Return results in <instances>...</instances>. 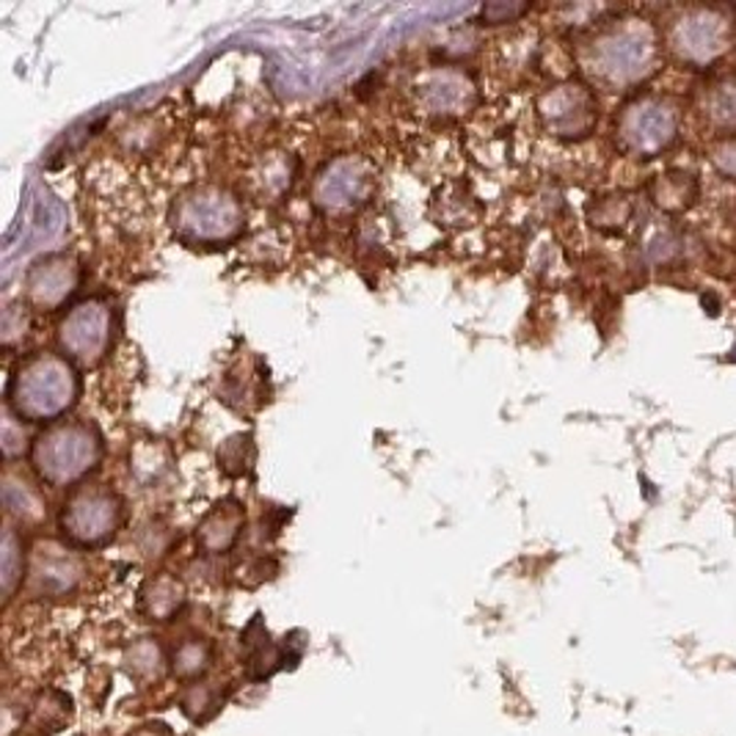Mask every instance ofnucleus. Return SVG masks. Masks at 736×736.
<instances>
[{"label": "nucleus", "mask_w": 736, "mask_h": 736, "mask_svg": "<svg viewBox=\"0 0 736 736\" xmlns=\"http://www.w3.org/2000/svg\"><path fill=\"white\" fill-rule=\"evenodd\" d=\"M527 12V7H513V3H491L483 9V20L489 23H511V20L522 17Z\"/></svg>", "instance_id": "26"}, {"label": "nucleus", "mask_w": 736, "mask_h": 736, "mask_svg": "<svg viewBox=\"0 0 736 736\" xmlns=\"http://www.w3.org/2000/svg\"><path fill=\"white\" fill-rule=\"evenodd\" d=\"M257 185H259V194L262 196H282L284 190L290 188V183H293V163H290V157H282V155H273L268 157V161L259 166L257 172Z\"/></svg>", "instance_id": "17"}, {"label": "nucleus", "mask_w": 736, "mask_h": 736, "mask_svg": "<svg viewBox=\"0 0 736 736\" xmlns=\"http://www.w3.org/2000/svg\"><path fill=\"white\" fill-rule=\"evenodd\" d=\"M61 357L75 367H97L114 342V306L105 299H83L72 306L56 328Z\"/></svg>", "instance_id": "5"}, {"label": "nucleus", "mask_w": 736, "mask_h": 736, "mask_svg": "<svg viewBox=\"0 0 736 736\" xmlns=\"http://www.w3.org/2000/svg\"><path fill=\"white\" fill-rule=\"evenodd\" d=\"M243 518H246V513H243L241 502L235 500L221 502L219 507H213V511L205 516L202 527H199V544H202L208 552H224V549H230L232 544H235L237 533H241L243 527Z\"/></svg>", "instance_id": "13"}, {"label": "nucleus", "mask_w": 736, "mask_h": 736, "mask_svg": "<svg viewBox=\"0 0 736 736\" xmlns=\"http://www.w3.org/2000/svg\"><path fill=\"white\" fill-rule=\"evenodd\" d=\"M205 659H208V649H205V645L196 643L183 645V651L177 654L179 674H196V670H202Z\"/></svg>", "instance_id": "24"}, {"label": "nucleus", "mask_w": 736, "mask_h": 736, "mask_svg": "<svg viewBox=\"0 0 736 736\" xmlns=\"http://www.w3.org/2000/svg\"><path fill=\"white\" fill-rule=\"evenodd\" d=\"M375 168L362 155H340L328 161L312 183V205L326 215H346L370 202Z\"/></svg>", "instance_id": "7"}, {"label": "nucleus", "mask_w": 736, "mask_h": 736, "mask_svg": "<svg viewBox=\"0 0 736 736\" xmlns=\"http://www.w3.org/2000/svg\"><path fill=\"white\" fill-rule=\"evenodd\" d=\"M731 42V20L720 9L692 7L679 14L670 28V45L685 61L712 63L728 50Z\"/></svg>", "instance_id": "9"}, {"label": "nucleus", "mask_w": 736, "mask_h": 736, "mask_svg": "<svg viewBox=\"0 0 736 736\" xmlns=\"http://www.w3.org/2000/svg\"><path fill=\"white\" fill-rule=\"evenodd\" d=\"M698 183L692 174L685 172H667L654 183V202L659 205L665 213H681L696 202Z\"/></svg>", "instance_id": "15"}, {"label": "nucleus", "mask_w": 736, "mask_h": 736, "mask_svg": "<svg viewBox=\"0 0 736 736\" xmlns=\"http://www.w3.org/2000/svg\"><path fill=\"white\" fill-rule=\"evenodd\" d=\"M709 161L714 163L717 172H723L725 177L736 179V139H717L709 147Z\"/></svg>", "instance_id": "22"}, {"label": "nucleus", "mask_w": 736, "mask_h": 736, "mask_svg": "<svg viewBox=\"0 0 736 736\" xmlns=\"http://www.w3.org/2000/svg\"><path fill=\"white\" fill-rule=\"evenodd\" d=\"M103 460V436L83 420H63L45 428L31 444L36 478L52 489L81 483Z\"/></svg>", "instance_id": "2"}, {"label": "nucleus", "mask_w": 736, "mask_h": 736, "mask_svg": "<svg viewBox=\"0 0 736 736\" xmlns=\"http://www.w3.org/2000/svg\"><path fill=\"white\" fill-rule=\"evenodd\" d=\"M679 136V110L665 97H640L623 108L618 139L629 155L656 157Z\"/></svg>", "instance_id": "8"}, {"label": "nucleus", "mask_w": 736, "mask_h": 736, "mask_svg": "<svg viewBox=\"0 0 736 736\" xmlns=\"http://www.w3.org/2000/svg\"><path fill=\"white\" fill-rule=\"evenodd\" d=\"M629 213H632V205L621 196H610L605 202H598V208H593V224L601 226V230H621L623 224L629 221Z\"/></svg>", "instance_id": "19"}, {"label": "nucleus", "mask_w": 736, "mask_h": 736, "mask_svg": "<svg viewBox=\"0 0 736 736\" xmlns=\"http://www.w3.org/2000/svg\"><path fill=\"white\" fill-rule=\"evenodd\" d=\"M591 70L610 86H629L654 70L656 36L643 20L616 23L593 39L587 52Z\"/></svg>", "instance_id": "4"}, {"label": "nucleus", "mask_w": 736, "mask_h": 736, "mask_svg": "<svg viewBox=\"0 0 736 736\" xmlns=\"http://www.w3.org/2000/svg\"><path fill=\"white\" fill-rule=\"evenodd\" d=\"M179 601H183V587H179L174 580H168V576L155 580L150 585V591H147V605H150V612L157 618V621L172 616V612L179 607Z\"/></svg>", "instance_id": "18"}, {"label": "nucleus", "mask_w": 736, "mask_h": 736, "mask_svg": "<svg viewBox=\"0 0 736 736\" xmlns=\"http://www.w3.org/2000/svg\"><path fill=\"white\" fill-rule=\"evenodd\" d=\"M61 533L75 547H103L121 524V500L105 486H78L61 511Z\"/></svg>", "instance_id": "6"}, {"label": "nucleus", "mask_w": 736, "mask_h": 736, "mask_svg": "<svg viewBox=\"0 0 736 736\" xmlns=\"http://www.w3.org/2000/svg\"><path fill=\"white\" fill-rule=\"evenodd\" d=\"M246 210L241 199L219 185H202L185 194L174 205L172 224L183 243L196 246H219L235 241L243 232Z\"/></svg>", "instance_id": "3"}, {"label": "nucleus", "mask_w": 736, "mask_h": 736, "mask_svg": "<svg viewBox=\"0 0 736 736\" xmlns=\"http://www.w3.org/2000/svg\"><path fill=\"white\" fill-rule=\"evenodd\" d=\"M706 114L717 127L736 130V78H725L709 92Z\"/></svg>", "instance_id": "16"}, {"label": "nucleus", "mask_w": 736, "mask_h": 736, "mask_svg": "<svg viewBox=\"0 0 736 736\" xmlns=\"http://www.w3.org/2000/svg\"><path fill=\"white\" fill-rule=\"evenodd\" d=\"M20 574H23V552H20L17 535L9 529L7 538H3V593L7 596H12Z\"/></svg>", "instance_id": "20"}, {"label": "nucleus", "mask_w": 736, "mask_h": 736, "mask_svg": "<svg viewBox=\"0 0 736 736\" xmlns=\"http://www.w3.org/2000/svg\"><path fill=\"white\" fill-rule=\"evenodd\" d=\"M3 494L20 496V505H23V511H20V518H39L42 516L39 496H36V491L31 489L28 483H17V480L7 478V489H3Z\"/></svg>", "instance_id": "23"}, {"label": "nucleus", "mask_w": 736, "mask_h": 736, "mask_svg": "<svg viewBox=\"0 0 736 736\" xmlns=\"http://www.w3.org/2000/svg\"><path fill=\"white\" fill-rule=\"evenodd\" d=\"M676 254H679V241H676L674 235H667V232H662V235H656L654 241L649 243L651 262H667V259H674Z\"/></svg>", "instance_id": "25"}, {"label": "nucleus", "mask_w": 736, "mask_h": 736, "mask_svg": "<svg viewBox=\"0 0 736 736\" xmlns=\"http://www.w3.org/2000/svg\"><path fill=\"white\" fill-rule=\"evenodd\" d=\"M81 284V265L67 254H50L25 273V299L34 309L52 312L70 301Z\"/></svg>", "instance_id": "11"}, {"label": "nucleus", "mask_w": 736, "mask_h": 736, "mask_svg": "<svg viewBox=\"0 0 736 736\" xmlns=\"http://www.w3.org/2000/svg\"><path fill=\"white\" fill-rule=\"evenodd\" d=\"M78 576H81V565H78V560L70 558V554L52 552L50 549V552H45V558L36 560L34 580L36 585L45 587L47 593L70 591V587L78 582Z\"/></svg>", "instance_id": "14"}, {"label": "nucleus", "mask_w": 736, "mask_h": 736, "mask_svg": "<svg viewBox=\"0 0 736 736\" xmlns=\"http://www.w3.org/2000/svg\"><path fill=\"white\" fill-rule=\"evenodd\" d=\"M252 458V447H248V439L235 436L219 449V464L224 466L230 475H241L246 469V460Z\"/></svg>", "instance_id": "21"}, {"label": "nucleus", "mask_w": 736, "mask_h": 736, "mask_svg": "<svg viewBox=\"0 0 736 736\" xmlns=\"http://www.w3.org/2000/svg\"><path fill=\"white\" fill-rule=\"evenodd\" d=\"M81 378L70 359L58 353H34L14 367L9 378V409L20 422L56 425L67 411L75 409Z\"/></svg>", "instance_id": "1"}, {"label": "nucleus", "mask_w": 736, "mask_h": 736, "mask_svg": "<svg viewBox=\"0 0 736 736\" xmlns=\"http://www.w3.org/2000/svg\"><path fill=\"white\" fill-rule=\"evenodd\" d=\"M417 103L425 114L433 116L464 114L475 103V83L464 72L436 67V70L422 72L417 81Z\"/></svg>", "instance_id": "12"}, {"label": "nucleus", "mask_w": 736, "mask_h": 736, "mask_svg": "<svg viewBox=\"0 0 736 736\" xmlns=\"http://www.w3.org/2000/svg\"><path fill=\"white\" fill-rule=\"evenodd\" d=\"M538 116L558 139H585L596 127V97L582 83H560L538 100Z\"/></svg>", "instance_id": "10"}]
</instances>
